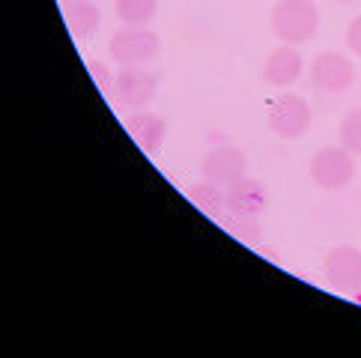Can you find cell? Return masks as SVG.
I'll return each mask as SVG.
<instances>
[{
  "mask_svg": "<svg viewBox=\"0 0 361 358\" xmlns=\"http://www.w3.org/2000/svg\"><path fill=\"white\" fill-rule=\"evenodd\" d=\"M159 93V75L147 66H120L114 75V99L126 108H147Z\"/></svg>",
  "mask_w": 361,
  "mask_h": 358,
  "instance_id": "obj_5",
  "label": "cell"
},
{
  "mask_svg": "<svg viewBox=\"0 0 361 358\" xmlns=\"http://www.w3.org/2000/svg\"><path fill=\"white\" fill-rule=\"evenodd\" d=\"M63 21L78 42L93 39L102 24V12L93 0H63Z\"/></svg>",
  "mask_w": 361,
  "mask_h": 358,
  "instance_id": "obj_12",
  "label": "cell"
},
{
  "mask_svg": "<svg viewBox=\"0 0 361 358\" xmlns=\"http://www.w3.org/2000/svg\"><path fill=\"white\" fill-rule=\"evenodd\" d=\"M346 48L353 51L355 57H361V16H355L346 27Z\"/></svg>",
  "mask_w": 361,
  "mask_h": 358,
  "instance_id": "obj_17",
  "label": "cell"
},
{
  "mask_svg": "<svg viewBox=\"0 0 361 358\" xmlns=\"http://www.w3.org/2000/svg\"><path fill=\"white\" fill-rule=\"evenodd\" d=\"M108 51L117 66H147V63L159 57L161 39L149 27H126L123 24L120 30H114Z\"/></svg>",
  "mask_w": 361,
  "mask_h": 358,
  "instance_id": "obj_3",
  "label": "cell"
},
{
  "mask_svg": "<svg viewBox=\"0 0 361 358\" xmlns=\"http://www.w3.org/2000/svg\"><path fill=\"white\" fill-rule=\"evenodd\" d=\"M338 135H341V147H346L353 156H361V108L343 113Z\"/></svg>",
  "mask_w": 361,
  "mask_h": 358,
  "instance_id": "obj_15",
  "label": "cell"
},
{
  "mask_svg": "<svg viewBox=\"0 0 361 358\" xmlns=\"http://www.w3.org/2000/svg\"><path fill=\"white\" fill-rule=\"evenodd\" d=\"M269 209V191L260 179L242 176L233 185H227V212L233 218H263Z\"/></svg>",
  "mask_w": 361,
  "mask_h": 358,
  "instance_id": "obj_9",
  "label": "cell"
},
{
  "mask_svg": "<svg viewBox=\"0 0 361 358\" xmlns=\"http://www.w3.org/2000/svg\"><path fill=\"white\" fill-rule=\"evenodd\" d=\"M272 33L283 45H305L319 30V9L314 0H278L269 12Z\"/></svg>",
  "mask_w": 361,
  "mask_h": 358,
  "instance_id": "obj_1",
  "label": "cell"
},
{
  "mask_svg": "<svg viewBox=\"0 0 361 358\" xmlns=\"http://www.w3.org/2000/svg\"><path fill=\"white\" fill-rule=\"evenodd\" d=\"M90 72L99 78V84H102V90H108V84H114V78H108V72L102 69V66H96V63H90Z\"/></svg>",
  "mask_w": 361,
  "mask_h": 358,
  "instance_id": "obj_18",
  "label": "cell"
},
{
  "mask_svg": "<svg viewBox=\"0 0 361 358\" xmlns=\"http://www.w3.org/2000/svg\"><path fill=\"white\" fill-rule=\"evenodd\" d=\"M311 81L322 93H346L355 84V63L343 51H319L311 60Z\"/></svg>",
  "mask_w": 361,
  "mask_h": 358,
  "instance_id": "obj_6",
  "label": "cell"
},
{
  "mask_svg": "<svg viewBox=\"0 0 361 358\" xmlns=\"http://www.w3.org/2000/svg\"><path fill=\"white\" fill-rule=\"evenodd\" d=\"M227 227H230V233H236V239L248 242V245H257V242H260V233H263L260 218H233V215H230Z\"/></svg>",
  "mask_w": 361,
  "mask_h": 358,
  "instance_id": "obj_16",
  "label": "cell"
},
{
  "mask_svg": "<svg viewBox=\"0 0 361 358\" xmlns=\"http://www.w3.org/2000/svg\"><path fill=\"white\" fill-rule=\"evenodd\" d=\"M302 72H305V60L299 54V48L295 45H278L275 51H269V57L263 63V78L266 84H272L278 90L283 87H290L302 78Z\"/></svg>",
  "mask_w": 361,
  "mask_h": 358,
  "instance_id": "obj_10",
  "label": "cell"
},
{
  "mask_svg": "<svg viewBox=\"0 0 361 358\" xmlns=\"http://www.w3.org/2000/svg\"><path fill=\"white\" fill-rule=\"evenodd\" d=\"M307 173H311L314 185L322 191H343L346 185H353V179L358 173L355 156L346 147H322L314 152Z\"/></svg>",
  "mask_w": 361,
  "mask_h": 358,
  "instance_id": "obj_2",
  "label": "cell"
},
{
  "mask_svg": "<svg viewBox=\"0 0 361 358\" xmlns=\"http://www.w3.org/2000/svg\"><path fill=\"white\" fill-rule=\"evenodd\" d=\"M185 195L200 212L212 215V218H218V215L227 209V185H218L212 179H200V183L188 185Z\"/></svg>",
  "mask_w": 361,
  "mask_h": 358,
  "instance_id": "obj_13",
  "label": "cell"
},
{
  "mask_svg": "<svg viewBox=\"0 0 361 358\" xmlns=\"http://www.w3.org/2000/svg\"><path fill=\"white\" fill-rule=\"evenodd\" d=\"M353 302H355V304H361V287L353 292Z\"/></svg>",
  "mask_w": 361,
  "mask_h": 358,
  "instance_id": "obj_19",
  "label": "cell"
},
{
  "mask_svg": "<svg viewBox=\"0 0 361 358\" xmlns=\"http://www.w3.org/2000/svg\"><path fill=\"white\" fill-rule=\"evenodd\" d=\"M322 275H326L329 287L338 292H353L361 287V248L355 245H338L329 251L326 263H322Z\"/></svg>",
  "mask_w": 361,
  "mask_h": 358,
  "instance_id": "obj_8",
  "label": "cell"
},
{
  "mask_svg": "<svg viewBox=\"0 0 361 358\" xmlns=\"http://www.w3.org/2000/svg\"><path fill=\"white\" fill-rule=\"evenodd\" d=\"M114 12L126 27H149L159 12V0H114Z\"/></svg>",
  "mask_w": 361,
  "mask_h": 358,
  "instance_id": "obj_14",
  "label": "cell"
},
{
  "mask_svg": "<svg viewBox=\"0 0 361 358\" xmlns=\"http://www.w3.org/2000/svg\"><path fill=\"white\" fill-rule=\"evenodd\" d=\"M269 129L272 135H278L281 140H299L307 129H311V105H307V99L299 96V93H281L272 108H269Z\"/></svg>",
  "mask_w": 361,
  "mask_h": 358,
  "instance_id": "obj_4",
  "label": "cell"
},
{
  "mask_svg": "<svg viewBox=\"0 0 361 358\" xmlns=\"http://www.w3.org/2000/svg\"><path fill=\"white\" fill-rule=\"evenodd\" d=\"M245 171H248V159H245V152L236 144H230V140H215L200 161L203 179H212L218 185H233L236 179L245 176Z\"/></svg>",
  "mask_w": 361,
  "mask_h": 358,
  "instance_id": "obj_7",
  "label": "cell"
},
{
  "mask_svg": "<svg viewBox=\"0 0 361 358\" xmlns=\"http://www.w3.org/2000/svg\"><path fill=\"white\" fill-rule=\"evenodd\" d=\"M338 4H353V0H338Z\"/></svg>",
  "mask_w": 361,
  "mask_h": 358,
  "instance_id": "obj_20",
  "label": "cell"
},
{
  "mask_svg": "<svg viewBox=\"0 0 361 358\" xmlns=\"http://www.w3.org/2000/svg\"><path fill=\"white\" fill-rule=\"evenodd\" d=\"M126 132L144 152H159L164 137H167V123L159 117V113L137 111L132 117H126Z\"/></svg>",
  "mask_w": 361,
  "mask_h": 358,
  "instance_id": "obj_11",
  "label": "cell"
}]
</instances>
